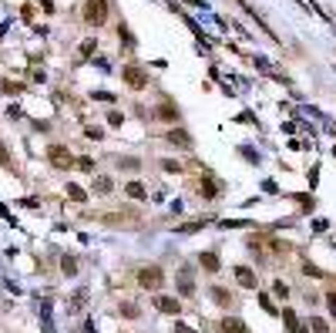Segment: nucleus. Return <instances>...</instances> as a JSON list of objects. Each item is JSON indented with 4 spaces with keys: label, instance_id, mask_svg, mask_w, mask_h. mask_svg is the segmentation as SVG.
Returning <instances> with one entry per match:
<instances>
[{
    "label": "nucleus",
    "instance_id": "28",
    "mask_svg": "<svg viewBox=\"0 0 336 333\" xmlns=\"http://www.w3.org/2000/svg\"><path fill=\"white\" fill-rule=\"evenodd\" d=\"M74 165H78V168H94V162H91V158H78Z\"/></svg>",
    "mask_w": 336,
    "mask_h": 333
},
{
    "label": "nucleus",
    "instance_id": "13",
    "mask_svg": "<svg viewBox=\"0 0 336 333\" xmlns=\"http://www.w3.org/2000/svg\"><path fill=\"white\" fill-rule=\"evenodd\" d=\"M212 300H215V303H222V306H232V296H229L222 286H215V289H212Z\"/></svg>",
    "mask_w": 336,
    "mask_h": 333
},
{
    "label": "nucleus",
    "instance_id": "15",
    "mask_svg": "<svg viewBox=\"0 0 336 333\" xmlns=\"http://www.w3.org/2000/svg\"><path fill=\"white\" fill-rule=\"evenodd\" d=\"M0 91H7V94H21L24 84H17V81H0Z\"/></svg>",
    "mask_w": 336,
    "mask_h": 333
},
{
    "label": "nucleus",
    "instance_id": "25",
    "mask_svg": "<svg viewBox=\"0 0 336 333\" xmlns=\"http://www.w3.org/2000/svg\"><path fill=\"white\" fill-rule=\"evenodd\" d=\"M0 165H11V152H7L4 145H0Z\"/></svg>",
    "mask_w": 336,
    "mask_h": 333
},
{
    "label": "nucleus",
    "instance_id": "12",
    "mask_svg": "<svg viewBox=\"0 0 336 333\" xmlns=\"http://www.w3.org/2000/svg\"><path fill=\"white\" fill-rule=\"evenodd\" d=\"M158 118H161V122H175V118H179V108H172V104H161V108H158Z\"/></svg>",
    "mask_w": 336,
    "mask_h": 333
},
{
    "label": "nucleus",
    "instance_id": "11",
    "mask_svg": "<svg viewBox=\"0 0 336 333\" xmlns=\"http://www.w3.org/2000/svg\"><path fill=\"white\" fill-rule=\"evenodd\" d=\"M84 300H88V293H84V289H78V293H74V300H71V306H67V310H71V313H81V310H84Z\"/></svg>",
    "mask_w": 336,
    "mask_h": 333
},
{
    "label": "nucleus",
    "instance_id": "8",
    "mask_svg": "<svg viewBox=\"0 0 336 333\" xmlns=\"http://www.w3.org/2000/svg\"><path fill=\"white\" fill-rule=\"evenodd\" d=\"M168 142L172 145H179V148H192V138H189V132H168Z\"/></svg>",
    "mask_w": 336,
    "mask_h": 333
},
{
    "label": "nucleus",
    "instance_id": "20",
    "mask_svg": "<svg viewBox=\"0 0 336 333\" xmlns=\"http://www.w3.org/2000/svg\"><path fill=\"white\" fill-rule=\"evenodd\" d=\"M259 303H262V310H266V313H279V310H276V306H272V300H269L266 293H262V296H259Z\"/></svg>",
    "mask_w": 336,
    "mask_h": 333
},
{
    "label": "nucleus",
    "instance_id": "31",
    "mask_svg": "<svg viewBox=\"0 0 336 333\" xmlns=\"http://www.w3.org/2000/svg\"><path fill=\"white\" fill-rule=\"evenodd\" d=\"M84 333H94V320H84Z\"/></svg>",
    "mask_w": 336,
    "mask_h": 333
},
{
    "label": "nucleus",
    "instance_id": "18",
    "mask_svg": "<svg viewBox=\"0 0 336 333\" xmlns=\"http://www.w3.org/2000/svg\"><path fill=\"white\" fill-rule=\"evenodd\" d=\"M94 189H98V192H111V178L98 175V178H94Z\"/></svg>",
    "mask_w": 336,
    "mask_h": 333
},
{
    "label": "nucleus",
    "instance_id": "16",
    "mask_svg": "<svg viewBox=\"0 0 336 333\" xmlns=\"http://www.w3.org/2000/svg\"><path fill=\"white\" fill-rule=\"evenodd\" d=\"M67 195H71L74 202H88V199H84V189H81V185H74V182L67 185Z\"/></svg>",
    "mask_w": 336,
    "mask_h": 333
},
{
    "label": "nucleus",
    "instance_id": "22",
    "mask_svg": "<svg viewBox=\"0 0 336 333\" xmlns=\"http://www.w3.org/2000/svg\"><path fill=\"white\" fill-rule=\"evenodd\" d=\"M179 289L185 293V296H192V293H195V286H192V279H182V283H179Z\"/></svg>",
    "mask_w": 336,
    "mask_h": 333
},
{
    "label": "nucleus",
    "instance_id": "4",
    "mask_svg": "<svg viewBox=\"0 0 336 333\" xmlns=\"http://www.w3.org/2000/svg\"><path fill=\"white\" fill-rule=\"evenodd\" d=\"M124 81H128L134 91H141V88L148 84V74H145V71H141L138 64H128V67H124Z\"/></svg>",
    "mask_w": 336,
    "mask_h": 333
},
{
    "label": "nucleus",
    "instance_id": "6",
    "mask_svg": "<svg viewBox=\"0 0 336 333\" xmlns=\"http://www.w3.org/2000/svg\"><path fill=\"white\" fill-rule=\"evenodd\" d=\"M235 276H239V283H242L246 289H252V286H256V273H252L249 266H239V269H235Z\"/></svg>",
    "mask_w": 336,
    "mask_h": 333
},
{
    "label": "nucleus",
    "instance_id": "30",
    "mask_svg": "<svg viewBox=\"0 0 336 333\" xmlns=\"http://www.w3.org/2000/svg\"><path fill=\"white\" fill-rule=\"evenodd\" d=\"M175 333H195L192 326H185V323H175Z\"/></svg>",
    "mask_w": 336,
    "mask_h": 333
},
{
    "label": "nucleus",
    "instance_id": "2",
    "mask_svg": "<svg viewBox=\"0 0 336 333\" xmlns=\"http://www.w3.org/2000/svg\"><path fill=\"white\" fill-rule=\"evenodd\" d=\"M138 283H141V289H161V283H165V273L158 266H145L141 273H138Z\"/></svg>",
    "mask_w": 336,
    "mask_h": 333
},
{
    "label": "nucleus",
    "instance_id": "3",
    "mask_svg": "<svg viewBox=\"0 0 336 333\" xmlns=\"http://www.w3.org/2000/svg\"><path fill=\"white\" fill-rule=\"evenodd\" d=\"M47 158H51V165H54V168H64V172H67L71 165H74V155L67 152L64 145H51V152H47Z\"/></svg>",
    "mask_w": 336,
    "mask_h": 333
},
{
    "label": "nucleus",
    "instance_id": "29",
    "mask_svg": "<svg viewBox=\"0 0 336 333\" xmlns=\"http://www.w3.org/2000/svg\"><path fill=\"white\" fill-rule=\"evenodd\" d=\"M326 303H329V313H336V293H329V296H326Z\"/></svg>",
    "mask_w": 336,
    "mask_h": 333
},
{
    "label": "nucleus",
    "instance_id": "14",
    "mask_svg": "<svg viewBox=\"0 0 336 333\" xmlns=\"http://www.w3.org/2000/svg\"><path fill=\"white\" fill-rule=\"evenodd\" d=\"M61 269H64L67 276H74V273H78V259H74V256H64V259H61Z\"/></svg>",
    "mask_w": 336,
    "mask_h": 333
},
{
    "label": "nucleus",
    "instance_id": "10",
    "mask_svg": "<svg viewBox=\"0 0 336 333\" xmlns=\"http://www.w3.org/2000/svg\"><path fill=\"white\" fill-rule=\"evenodd\" d=\"M199 263H202V269L215 273V269H219V256H215V253H202V256H199Z\"/></svg>",
    "mask_w": 336,
    "mask_h": 333
},
{
    "label": "nucleus",
    "instance_id": "9",
    "mask_svg": "<svg viewBox=\"0 0 336 333\" xmlns=\"http://www.w3.org/2000/svg\"><path fill=\"white\" fill-rule=\"evenodd\" d=\"M282 320H286V326H289V333H302L299 320H296V313H292L289 306H282Z\"/></svg>",
    "mask_w": 336,
    "mask_h": 333
},
{
    "label": "nucleus",
    "instance_id": "21",
    "mask_svg": "<svg viewBox=\"0 0 336 333\" xmlns=\"http://www.w3.org/2000/svg\"><path fill=\"white\" fill-rule=\"evenodd\" d=\"M121 122H124V115H118V111H111V115H108V125H111V128H118Z\"/></svg>",
    "mask_w": 336,
    "mask_h": 333
},
{
    "label": "nucleus",
    "instance_id": "17",
    "mask_svg": "<svg viewBox=\"0 0 336 333\" xmlns=\"http://www.w3.org/2000/svg\"><path fill=\"white\" fill-rule=\"evenodd\" d=\"M128 195H131V199H145V185H141V182H131V185H128Z\"/></svg>",
    "mask_w": 336,
    "mask_h": 333
},
{
    "label": "nucleus",
    "instance_id": "1",
    "mask_svg": "<svg viewBox=\"0 0 336 333\" xmlns=\"http://www.w3.org/2000/svg\"><path fill=\"white\" fill-rule=\"evenodd\" d=\"M84 21L101 27V24L108 21V0H88L84 4Z\"/></svg>",
    "mask_w": 336,
    "mask_h": 333
},
{
    "label": "nucleus",
    "instance_id": "24",
    "mask_svg": "<svg viewBox=\"0 0 336 333\" xmlns=\"http://www.w3.org/2000/svg\"><path fill=\"white\" fill-rule=\"evenodd\" d=\"M91 51H94V41H84V44H81V51H78V54H81V57H88Z\"/></svg>",
    "mask_w": 336,
    "mask_h": 333
},
{
    "label": "nucleus",
    "instance_id": "26",
    "mask_svg": "<svg viewBox=\"0 0 336 333\" xmlns=\"http://www.w3.org/2000/svg\"><path fill=\"white\" fill-rule=\"evenodd\" d=\"M161 168H165V172H182L179 162H161Z\"/></svg>",
    "mask_w": 336,
    "mask_h": 333
},
{
    "label": "nucleus",
    "instance_id": "7",
    "mask_svg": "<svg viewBox=\"0 0 336 333\" xmlns=\"http://www.w3.org/2000/svg\"><path fill=\"white\" fill-rule=\"evenodd\" d=\"M155 306H158L161 313H179V310H182V306H179V300H172V296H158V300H155Z\"/></svg>",
    "mask_w": 336,
    "mask_h": 333
},
{
    "label": "nucleus",
    "instance_id": "23",
    "mask_svg": "<svg viewBox=\"0 0 336 333\" xmlns=\"http://www.w3.org/2000/svg\"><path fill=\"white\" fill-rule=\"evenodd\" d=\"M309 326H313L316 333H329V326H326V320H313V323H309Z\"/></svg>",
    "mask_w": 336,
    "mask_h": 333
},
{
    "label": "nucleus",
    "instance_id": "19",
    "mask_svg": "<svg viewBox=\"0 0 336 333\" xmlns=\"http://www.w3.org/2000/svg\"><path fill=\"white\" fill-rule=\"evenodd\" d=\"M215 192H219V182H215V178H205V199H215Z\"/></svg>",
    "mask_w": 336,
    "mask_h": 333
},
{
    "label": "nucleus",
    "instance_id": "27",
    "mask_svg": "<svg viewBox=\"0 0 336 333\" xmlns=\"http://www.w3.org/2000/svg\"><path fill=\"white\" fill-rule=\"evenodd\" d=\"M121 313H124V316H138V310H134L131 303H124V306H121Z\"/></svg>",
    "mask_w": 336,
    "mask_h": 333
},
{
    "label": "nucleus",
    "instance_id": "5",
    "mask_svg": "<svg viewBox=\"0 0 336 333\" xmlns=\"http://www.w3.org/2000/svg\"><path fill=\"white\" fill-rule=\"evenodd\" d=\"M222 333H249V326L242 320H235V316H225L222 320Z\"/></svg>",
    "mask_w": 336,
    "mask_h": 333
}]
</instances>
